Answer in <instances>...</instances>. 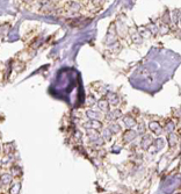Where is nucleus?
<instances>
[{
    "label": "nucleus",
    "instance_id": "4468645a",
    "mask_svg": "<svg viewBox=\"0 0 181 194\" xmlns=\"http://www.w3.org/2000/svg\"><path fill=\"white\" fill-rule=\"evenodd\" d=\"M110 132L112 134H114V132H120V126L119 124H113V126H110Z\"/></svg>",
    "mask_w": 181,
    "mask_h": 194
},
{
    "label": "nucleus",
    "instance_id": "9d476101",
    "mask_svg": "<svg viewBox=\"0 0 181 194\" xmlns=\"http://www.w3.org/2000/svg\"><path fill=\"white\" fill-rule=\"evenodd\" d=\"M20 183H15L14 185L11 187V189H9V194H19L20 192Z\"/></svg>",
    "mask_w": 181,
    "mask_h": 194
},
{
    "label": "nucleus",
    "instance_id": "6e6552de",
    "mask_svg": "<svg viewBox=\"0 0 181 194\" xmlns=\"http://www.w3.org/2000/svg\"><path fill=\"white\" fill-rule=\"evenodd\" d=\"M152 143H153L152 137L151 136H145V138H143V141H142V147L144 149H147V148H150V145H152Z\"/></svg>",
    "mask_w": 181,
    "mask_h": 194
},
{
    "label": "nucleus",
    "instance_id": "a211bd4d",
    "mask_svg": "<svg viewBox=\"0 0 181 194\" xmlns=\"http://www.w3.org/2000/svg\"><path fill=\"white\" fill-rule=\"evenodd\" d=\"M88 104H89V105H93V104H94V98L89 97V101H88Z\"/></svg>",
    "mask_w": 181,
    "mask_h": 194
},
{
    "label": "nucleus",
    "instance_id": "dca6fc26",
    "mask_svg": "<svg viewBox=\"0 0 181 194\" xmlns=\"http://www.w3.org/2000/svg\"><path fill=\"white\" fill-rule=\"evenodd\" d=\"M1 179H2V181H4V183H9V181L12 180V177L8 176V174H4Z\"/></svg>",
    "mask_w": 181,
    "mask_h": 194
},
{
    "label": "nucleus",
    "instance_id": "39448f33",
    "mask_svg": "<svg viewBox=\"0 0 181 194\" xmlns=\"http://www.w3.org/2000/svg\"><path fill=\"white\" fill-rule=\"evenodd\" d=\"M150 129L155 132V134H157V135H159L161 132V127H160L159 122H157V121L150 122Z\"/></svg>",
    "mask_w": 181,
    "mask_h": 194
},
{
    "label": "nucleus",
    "instance_id": "423d86ee",
    "mask_svg": "<svg viewBox=\"0 0 181 194\" xmlns=\"http://www.w3.org/2000/svg\"><path fill=\"white\" fill-rule=\"evenodd\" d=\"M123 122H124V124H125L127 127H129V128L134 127V126L136 124V121H135V119H134L132 116H130V115H128V116H124V119H123Z\"/></svg>",
    "mask_w": 181,
    "mask_h": 194
},
{
    "label": "nucleus",
    "instance_id": "f257e3e1",
    "mask_svg": "<svg viewBox=\"0 0 181 194\" xmlns=\"http://www.w3.org/2000/svg\"><path fill=\"white\" fill-rule=\"evenodd\" d=\"M84 127L88 128V129H100L102 127V123L100 121H98V120H91V121H88V122L84 124Z\"/></svg>",
    "mask_w": 181,
    "mask_h": 194
},
{
    "label": "nucleus",
    "instance_id": "1a4fd4ad",
    "mask_svg": "<svg viewBox=\"0 0 181 194\" xmlns=\"http://www.w3.org/2000/svg\"><path fill=\"white\" fill-rule=\"evenodd\" d=\"M168 141H170V145L171 147H175L178 144V136L174 135L173 132L170 134V137H168Z\"/></svg>",
    "mask_w": 181,
    "mask_h": 194
},
{
    "label": "nucleus",
    "instance_id": "20e7f679",
    "mask_svg": "<svg viewBox=\"0 0 181 194\" xmlns=\"http://www.w3.org/2000/svg\"><path fill=\"white\" fill-rule=\"evenodd\" d=\"M106 100H107V101H109V102H110L112 105H114V106H115V105H117V104H119V101H120L119 97H117L115 93H112V92L107 94V99H106Z\"/></svg>",
    "mask_w": 181,
    "mask_h": 194
},
{
    "label": "nucleus",
    "instance_id": "9b49d317",
    "mask_svg": "<svg viewBox=\"0 0 181 194\" xmlns=\"http://www.w3.org/2000/svg\"><path fill=\"white\" fill-rule=\"evenodd\" d=\"M87 116L91 117L92 120H98V121L100 119V115L98 114V113H95V112H93V111H87Z\"/></svg>",
    "mask_w": 181,
    "mask_h": 194
},
{
    "label": "nucleus",
    "instance_id": "ddd939ff",
    "mask_svg": "<svg viewBox=\"0 0 181 194\" xmlns=\"http://www.w3.org/2000/svg\"><path fill=\"white\" fill-rule=\"evenodd\" d=\"M165 130L168 132H173V130H174V123L173 122H167V124L165 126Z\"/></svg>",
    "mask_w": 181,
    "mask_h": 194
},
{
    "label": "nucleus",
    "instance_id": "7ed1b4c3",
    "mask_svg": "<svg viewBox=\"0 0 181 194\" xmlns=\"http://www.w3.org/2000/svg\"><path fill=\"white\" fill-rule=\"evenodd\" d=\"M120 116H122V112L119 111V109H116V111L109 112L108 114L106 115V119H107L108 121H113V120H116V119L120 117Z\"/></svg>",
    "mask_w": 181,
    "mask_h": 194
},
{
    "label": "nucleus",
    "instance_id": "0eeeda50",
    "mask_svg": "<svg viewBox=\"0 0 181 194\" xmlns=\"http://www.w3.org/2000/svg\"><path fill=\"white\" fill-rule=\"evenodd\" d=\"M98 106H99V108H100L102 112H108V109H109V104H108V101L104 100V99H101V100L98 102Z\"/></svg>",
    "mask_w": 181,
    "mask_h": 194
},
{
    "label": "nucleus",
    "instance_id": "f3484780",
    "mask_svg": "<svg viewBox=\"0 0 181 194\" xmlns=\"http://www.w3.org/2000/svg\"><path fill=\"white\" fill-rule=\"evenodd\" d=\"M145 132V128H144V124H139L138 126V134H142V132Z\"/></svg>",
    "mask_w": 181,
    "mask_h": 194
},
{
    "label": "nucleus",
    "instance_id": "f8f14e48",
    "mask_svg": "<svg viewBox=\"0 0 181 194\" xmlns=\"http://www.w3.org/2000/svg\"><path fill=\"white\" fill-rule=\"evenodd\" d=\"M147 30H149V33H152V35H155V34L158 33V29H157V27H155V23L149 25V27H147Z\"/></svg>",
    "mask_w": 181,
    "mask_h": 194
},
{
    "label": "nucleus",
    "instance_id": "f03ea898",
    "mask_svg": "<svg viewBox=\"0 0 181 194\" xmlns=\"http://www.w3.org/2000/svg\"><path fill=\"white\" fill-rule=\"evenodd\" d=\"M136 135H137V134L134 132V130H131V129L127 130V132H124V135H123V141H124V143H129V142H131L132 140H135Z\"/></svg>",
    "mask_w": 181,
    "mask_h": 194
},
{
    "label": "nucleus",
    "instance_id": "2eb2a0df",
    "mask_svg": "<svg viewBox=\"0 0 181 194\" xmlns=\"http://www.w3.org/2000/svg\"><path fill=\"white\" fill-rule=\"evenodd\" d=\"M110 136H112V132L109 129H106L104 132V138H107V140H110Z\"/></svg>",
    "mask_w": 181,
    "mask_h": 194
}]
</instances>
